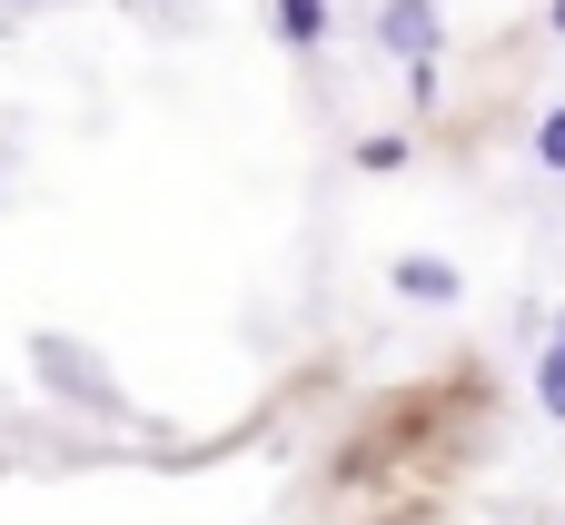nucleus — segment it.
Instances as JSON below:
<instances>
[{
    "label": "nucleus",
    "instance_id": "39448f33",
    "mask_svg": "<svg viewBox=\"0 0 565 525\" xmlns=\"http://www.w3.org/2000/svg\"><path fill=\"white\" fill-rule=\"evenodd\" d=\"M536 159H546V169H565V99L536 119Z\"/></svg>",
    "mask_w": 565,
    "mask_h": 525
},
{
    "label": "nucleus",
    "instance_id": "7ed1b4c3",
    "mask_svg": "<svg viewBox=\"0 0 565 525\" xmlns=\"http://www.w3.org/2000/svg\"><path fill=\"white\" fill-rule=\"evenodd\" d=\"M397 298H437V308H447V298H457V268H447V258H397Z\"/></svg>",
    "mask_w": 565,
    "mask_h": 525
},
{
    "label": "nucleus",
    "instance_id": "0eeeda50",
    "mask_svg": "<svg viewBox=\"0 0 565 525\" xmlns=\"http://www.w3.org/2000/svg\"><path fill=\"white\" fill-rule=\"evenodd\" d=\"M556 347H565V308H556Z\"/></svg>",
    "mask_w": 565,
    "mask_h": 525
},
{
    "label": "nucleus",
    "instance_id": "423d86ee",
    "mask_svg": "<svg viewBox=\"0 0 565 525\" xmlns=\"http://www.w3.org/2000/svg\"><path fill=\"white\" fill-rule=\"evenodd\" d=\"M546 30H556V40H565V0H546Z\"/></svg>",
    "mask_w": 565,
    "mask_h": 525
},
{
    "label": "nucleus",
    "instance_id": "f03ea898",
    "mask_svg": "<svg viewBox=\"0 0 565 525\" xmlns=\"http://www.w3.org/2000/svg\"><path fill=\"white\" fill-rule=\"evenodd\" d=\"M268 20H278L288 50H318L328 40V0H268Z\"/></svg>",
    "mask_w": 565,
    "mask_h": 525
},
{
    "label": "nucleus",
    "instance_id": "f257e3e1",
    "mask_svg": "<svg viewBox=\"0 0 565 525\" xmlns=\"http://www.w3.org/2000/svg\"><path fill=\"white\" fill-rule=\"evenodd\" d=\"M377 40L417 69V60H437V40H447V20H437V0H387L377 10Z\"/></svg>",
    "mask_w": 565,
    "mask_h": 525
},
{
    "label": "nucleus",
    "instance_id": "20e7f679",
    "mask_svg": "<svg viewBox=\"0 0 565 525\" xmlns=\"http://www.w3.org/2000/svg\"><path fill=\"white\" fill-rule=\"evenodd\" d=\"M536 407H546V417H565V347H546V357H536Z\"/></svg>",
    "mask_w": 565,
    "mask_h": 525
}]
</instances>
